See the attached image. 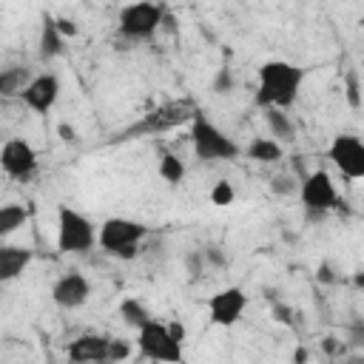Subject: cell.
I'll return each instance as SVG.
<instances>
[{"label":"cell","mask_w":364,"mask_h":364,"mask_svg":"<svg viewBox=\"0 0 364 364\" xmlns=\"http://www.w3.org/2000/svg\"><path fill=\"white\" fill-rule=\"evenodd\" d=\"M247 156L253 162H262V165H270V162H279L284 156V148L282 142H276L273 136H256L250 145H247Z\"/></svg>","instance_id":"obj_17"},{"label":"cell","mask_w":364,"mask_h":364,"mask_svg":"<svg viewBox=\"0 0 364 364\" xmlns=\"http://www.w3.org/2000/svg\"><path fill=\"white\" fill-rule=\"evenodd\" d=\"M34 114H46L54 108L57 97H60V80L54 74H40V77H31L23 91L17 94Z\"/></svg>","instance_id":"obj_11"},{"label":"cell","mask_w":364,"mask_h":364,"mask_svg":"<svg viewBox=\"0 0 364 364\" xmlns=\"http://www.w3.org/2000/svg\"><path fill=\"white\" fill-rule=\"evenodd\" d=\"M264 122H267L276 142H290L293 139V122L287 119L284 108H264Z\"/></svg>","instance_id":"obj_18"},{"label":"cell","mask_w":364,"mask_h":364,"mask_svg":"<svg viewBox=\"0 0 364 364\" xmlns=\"http://www.w3.org/2000/svg\"><path fill=\"white\" fill-rule=\"evenodd\" d=\"M233 85H236V80H233V71L230 68H219L216 71V77H213V94H219V97H225V94H230L233 91Z\"/></svg>","instance_id":"obj_24"},{"label":"cell","mask_w":364,"mask_h":364,"mask_svg":"<svg viewBox=\"0 0 364 364\" xmlns=\"http://www.w3.org/2000/svg\"><path fill=\"white\" fill-rule=\"evenodd\" d=\"M293 361H307V350H296L293 353Z\"/></svg>","instance_id":"obj_35"},{"label":"cell","mask_w":364,"mask_h":364,"mask_svg":"<svg viewBox=\"0 0 364 364\" xmlns=\"http://www.w3.org/2000/svg\"><path fill=\"white\" fill-rule=\"evenodd\" d=\"M301 68L284 60H270L259 68L256 105L262 108H290L301 88Z\"/></svg>","instance_id":"obj_1"},{"label":"cell","mask_w":364,"mask_h":364,"mask_svg":"<svg viewBox=\"0 0 364 364\" xmlns=\"http://www.w3.org/2000/svg\"><path fill=\"white\" fill-rule=\"evenodd\" d=\"M0 168L11 176V179H31L37 173V151L20 139V136H11L3 142L0 148Z\"/></svg>","instance_id":"obj_8"},{"label":"cell","mask_w":364,"mask_h":364,"mask_svg":"<svg viewBox=\"0 0 364 364\" xmlns=\"http://www.w3.org/2000/svg\"><path fill=\"white\" fill-rule=\"evenodd\" d=\"M330 159L347 179L364 176V142L353 134H338L330 142Z\"/></svg>","instance_id":"obj_9"},{"label":"cell","mask_w":364,"mask_h":364,"mask_svg":"<svg viewBox=\"0 0 364 364\" xmlns=\"http://www.w3.org/2000/svg\"><path fill=\"white\" fill-rule=\"evenodd\" d=\"M97 245V228L80 210L60 205L57 208V250L60 253H85Z\"/></svg>","instance_id":"obj_4"},{"label":"cell","mask_w":364,"mask_h":364,"mask_svg":"<svg viewBox=\"0 0 364 364\" xmlns=\"http://www.w3.org/2000/svg\"><path fill=\"white\" fill-rule=\"evenodd\" d=\"M299 196H301V205L307 208L310 219H321L327 210H333L338 205V193L333 188V179L327 171H310L301 176V185H299Z\"/></svg>","instance_id":"obj_5"},{"label":"cell","mask_w":364,"mask_h":364,"mask_svg":"<svg viewBox=\"0 0 364 364\" xmlns=\"http://www.w3.org/2000/svg\"><path fill=\"white\" fill-rule=\"evenodd\" d=\"M108 336H97V333H85L80 338H74L68 344V358L71 361H108Z\"/></svg>","instance_id":"obj_14"},{"label":"cell","mask_w":364,"mask_h":364,"mask_svg":"<svg viewBox=\"0 0 364 364\" xmlns=\"http://www.w3.org/2000/svg\"><path fill=\"white\" fill-rule=\"evenodd\" d=\"M26 219H28V210L23 205H17V202L0 205V236H9L14 230H20L26 225Z\"/></svg>","instance_id":"obj_19"},{"label":"cell","mask_w":364,"mask_h":364,"mask_svg":"<svg viewBox=\"0 0 364 364\" xmlns=\"http://www.w3.org/2000/svg\"><path fill=\"white\" fill-rule=\"evenodd\" d=\"M191 142H193V154L202 162H219V159H236L239 156V145L230 136H225L199 111H193V117H191Z\"/></svg>","instance_id":"obj_3"},{"label":"cell","mask_w":364,"mask_h":364,"mask_svg":"<svg viewBox=\"0 0 364 364\" xmlns=\"http://www.w3.org/2000/svg\"><path fill=\"white\" fill-rule=\"evenodd\" d=\"M270 316H273L279 324H293V310H290L284 301H279V299H273V304H270Z\"/></svg>","instance_id":"obj_27"},{"label":"cell","mask_w":364,"mask_h":364,"mask_svg":"<svg viewBox=\"0 0 364 364\" xmlns=\"http://www.w3.org/2000/svg\"><path fill=\"white\" fill-rule=\"evenodd\" d=\"M270 191H273V193H279V196L296 193V179H290V176H276V179L270 182Z\"/></svg>","instance_id":"obj_28"},{"label":"cell","mask_w":364,"mask_h":364,"mask_svg":"<svg viewBox=\"0 0 364 364\" xmlns=\"http://www.w3.org/2000/svg\"><path fill=\"white\" fill-rule=\"evenodd\" d=\"M28 80H31L28 68H6V71H0V100L9 97V94H20Z\"/></svg>","instance_id":"obj_21"},{"label":"cell","mask_w":364,"mask_h":364,"mask_svg":"<svg viewBox=\"0 0 364 364\" xmlns=\"http://www.w3.org/2000/svg\"><path fill=\"white\" fill-rule=\"evenodd\" d=\"M233 199H236V191H233V185H230L228 179H219V182L210 188V202H213V205L225 208V205H233Z\"/></svg>","instance_id":"obj_23"},{"label":"cell","mask_w":364,"mask_h":364,"mask_svg":"<svg viewBox=\"0 0 364 364\" xmlns=\"http://www.w3.org/2000/svg\"><path fill=\"white\" fill-rule=\"evenodd\" d=\"M54 23H57V31H60L63 37H74V34H77V23H74V20H68V17H54Z\"/></svg>","instance_id":"obj_31"},{"label":"cell","mask_w":364,"mask_h":364,"mask_svg":"<svg viewBox=\"0 0 364 364\" xmlns=\"http://www.w3.org/2000/svg\"><path fill=\"white\" fill-rule=\"evenodd\" d=\"M247 304V296L242 287H225L219 293H213L208 299V313H210V321L219 324V327H230L242 318V310Z\"/></svg>","instance_id":"obj_10"},{"label":"cell","mask_w":364,"mask_h":364,"mask_svg":"<svg viewBox=\"0 0 364 364\" xmlns=\"http://www.w3.org/2000/svg\"><path fill=\"white\" fill-rule=\"evenodd\" d=\"M202 256H205V262H210L213 267H228V256H225L216 245H208V247L202 250Z\"/></svg>","instance_id":"obj_29"},{"label":"cell","mask_w":364,"mask_h":364,"mask_svg":"<svg viewBox=\"0 0 364 364\" xmlns=\"http://www.w3.org/2000/svg\"><path fill=\"white\" fill-rule=\"evenodd\" d=\"M168 333H171V338H173V341H179V344H182V341H185V336H188L182 321H168Z\"/></svg>","instance_id":"obj_32"},{"label":"cell","mask_w":364,"mask_h":364,"mask_svg":"<svg viewBox=\"0 0 364 364\" xmlns=\"http://www.w3.org/2000/svg\"><path fill=\"white\" fill-rule=\"evenodd\" d=\"M119 316H122V321H125L128 327H134V330H139V327L151 318V313L145 310V304L136 301V299H122V301H119Z\"/></svg>","instance_id":"obj_20"},{"label":"cell","mask_w":364,"mask_h":364,"mask_svg":"<svg viewBox=\"0 0 364 364\" xmlns=\"http://www.w3.org/2000/svg\"><path fill=\"white\" fill-rule=\"evenodd\" d=\"M128 355H131L128 341H122V338H111V341H108V361H122V358H128Z\"/></svg>","instance_id":"obj_26"},{"label":"cell","mask_w":364,"mask_h":364,"mask_svg":"<svg viewBox=\"0 0 364 364\" xmlns=\"http://www.w3.org/2000/svg\"><path fill=\"white\" fill-rule=\"evenodd\" d=\"M188 111V105L185 102H176V105H165V108H156V111H151V114H145V119L142 122H136V125H131L119 139H131V136H142V134H159V131H168V128H173V125H179L182 119H188V117H193V114H185Z\"/></svg>","instance_id":"obj_12"},{"label":"cell","mask_w":364,"mask_h":364,"mask_svg":"<svg viewBox=\"0 0 364 364\" xmlns=\"http://www.w3.org/2000/svg\"><path fill=\"white\" fill-rule=\"evenodd\" d=\"M63 34L57 31V23H54V14H43V28H40V60H54V57H60V51H63Z\"/></svg>","instance_id":"obj_16"},{"label":"cell","mask_w":364,"mask_h":364,"mask_svg":"<svg viewBox=\"0 0 364 364\" xmlns=\"http://www.w3.org/2000/svg\"><path fill=\"white\" fill-rule=\"evenodd\" d=\"M347 102L350 108H361V88H358V74L355 71H347Z\"/></svg>","instance_id":"obj_25"},{"label":"cell","mask_w":364,"mask_h":364,"mask_svg":"<svg viewBox=\"0 0 364 364\" xmlns=\"http://www.w3.org/2000/svg\"><path fill=\"white\" fill-rule=\"evenodd\" d=\"M148 236V228L142 222H134V219H122V216H114V219H105L97 230V242L105 253L117 256V259H134L136 256V247L139 242Z\"/></svg>","instance_id":"obj_2"},{"label":"cell","mask_w":364,"mask_h":364,"mask_svg":"<svg viewBox=\"0 0 364 364\" xmlns=\"http://www.w3.org/2000/svg\"><path fill=\"white\" fill-rule=\"evenodd\" d=\"M57 134H60V139H65V142H74V139H77V131H74V125H68V122H60V125H57Z\"/></svg>","instance_id":"obj_33"},{"label":"cell","mask_w":364,"mask_h":364,"mask_svg":"<svg viewBox=\"0 0 364 364\" xmlns=\"http://www.w3.org/2000/svg\"><path fill=\"white\" fill-rule=\"evenodd\" d=\"M31 264V250L23 245H0V282H14Z\"/></svg>","instance_id":"obj_15"},{"label":"cell","mask_w":364,"mask_h":364,"mask_svg":"<svg viewBox=\"0 0 364 364\" xmlns=\"http://www.w3.org/2000/svg\"><path fill=\"white\" fill-rule=\"evenodd\" d=\"M185 264H188V273L196 279V276L202 273V267H205V256H202V250H191V253L185 256Z\"/></svg>","instance_id":"obj_30"},{"label":"cell","mask_w":364,"mask_h":364,"mask_svg":"<svg viewBox=\"0 0 364 364\" xmlns=\"http://www.w3.org/2000/svg\"><path fill=\"white\" fill-rule=\"evenodd\" d=\"M136 333H139L136 344H139V353L145 358H154V361H179L182 358V344L171 338L168 324L148 318Z\"/></svg>","instance_id":"obj_7"},{"label":"cell","mask_w":364,"mask_h":364,"mask_svg":"<svg viewBox=\"0 0 364 364\" xmlns=\"http://www.w3.org/2000/svg\"><path fill=\"white\" fill-rule=\"evenodd\" d=\"M159 176H162L165 182H171V185L182 182V176H185V165H182V159L173 156V154H162V156H159Z\"/></svg>","instance_id":"obj_22"},{"label":"cell","mask_w":364,"mask_h":364,"mask_svg":"<svg viewBox=\"0 0 364 364\" xmlns=\"http://www.w3.org/2000/svg\"><path fill=\"white\" fill-rule=\"evenodd\" d=\"M162 17L165 11L156 3H131L119 11V34L128 40H148L162 26Z\"/></svg>","instance_id":"obj_6"},{"label":"cell","mask_w":364,"mask_h":364,"mask_svg":"<svg viewBox=\"0 0 364 364\" xmlns=\"http://www.w3.org/2000/svg\"><path fill=\"white\" fill-rule=\"evenodd\" d=\"M324 350L333 353V350H336V338H324Z\"/></svg>","instance_id":"obj_36"},{"label":"cell","mask_w":364,"mask_h":364,"mask_svg":"<svg viewBox=\"0 0 364 364\" xmlns=\"http://www.w3.org/2000/svg\"><path fill=\"white\" fill-rule=\"evenodd\" d=\"M88 296H91V284H88V279H85L82 273H77V270L60 276V279L54 282V287H51L54 304H60V307H65V310H74V307L85 304Z\"/></svg>","instance_id":"obj_13"},{"label":"cell","mask_w":364,"mask_h":364,"mask_svg":"<svg viewBox=\"0 0 364 364\" xmlns=\"http://www.w3.org/2000/svg\"><path fill=\"white\" fill-rule=\"evenodd\" d=\"M316 276H318V282H324V284H333V282H336V276H333V267H330L327 262H324V264H318Z\"/></svg>","instance_id":"obj_34"}]
</instances>
